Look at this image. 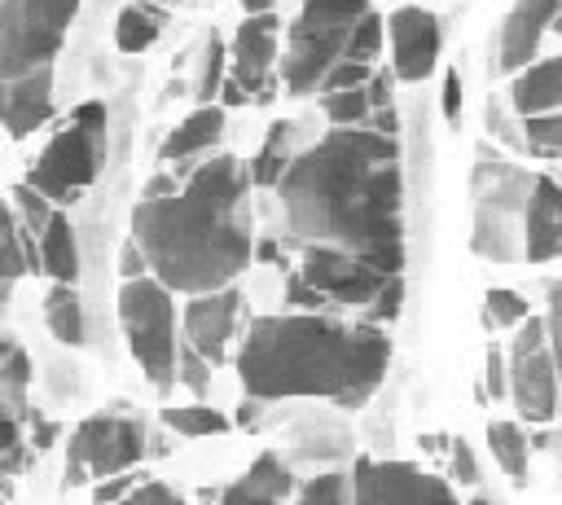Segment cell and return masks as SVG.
I'll return each mask as SVG.
<instances>
[{
  "label": "cell",
  "instance_id": "cell-1",
  "mask_svg": "<svg viewBox=\"0 0 562 505\" xmlns=\"http://www.w3.org/2000/svg\"><path fill=\"white\" fill-rule=\"evenodd\" d=\"M277 237L303 250H338L382 277L404 268V176L395 136L334 127L272 184Z\"/></svg>",
  "mask_w": 562,
  "mask_h": 505
},
{
  "label": "cell",
  "instance_id": "cell-2",
  "mask_svg": "<svg viewBox=\"0 0 562 505\" xmlns=\"http://www.w3.org/2000/svg\"><path fill=\"white\" fill-rule=\"evenodd\" d=\"M132 246L162 290H228L255 255L246 167L233 154H215L184 180V189L154 180L132 211Z\"/></svg>",
  "mask_w": 562,
  "mask_h": 505
},
{
  "label": "cell",
  "instance_id": "cell-3",
  "mask_svg": "<svg viewBox=\"0 0 562 505\" xmlns=\"http://www.w3.org/2000/svg\"><path fill=\"white\" fill-rule=\"evenodd\" d=\"M391 360V338L360 321L338 325L316 312L259 316L237 351V378L250 400H338L356 408L373 395Z\"/></svg>",
  "mask_w": 562,
  "mask_h": 505
},
{
  "label": "cell",
  "instance_id": "cell-4",
  "mask_svg": "<svg viewBox=\"0 0 562 505\" xmlns=\"http://www.w3.org/2000/svg\"><path fill=\"white\" fill-rule=\"evenodd\" d=\"M79 0H0V123L9 136L44 127L53 114V57Z\"/></svg>",
  "mask_w": 562,
  "mask_h": 505
},
{
  "label": "cell",
  "instance_id": "cell-5",
  "mask_svg": "<svg viewBox=\"0 0 562 505\" xmlns=\"http://www.w3.org/2000/svg\"><path fill=\"white\" fill-rule=\"evenodd\" d=\"M364 13L369 0H303L299 18L290 22L285 57H281V83L290 97H307L321 88L325 70L342 61L347 35Z\"/></svg>",
  "mask_w": 562,
  "mask_h": 505
},
{
  "label": "cell",
  "instance_id": "cell-6",
  "mask_svg": "<svg viewBox=\"0 0 562 505\" xmlns=\"http://www.w3.org/2000/svg\"><path fill=\"white\" fill-rule=\"evenodd\" d=\"M101 136H105V105L101 101H83L70 114V123L31 162L26 189H35L44 202H75L97 176Z\"/></svg>",
  "mask_w": 562,
  "mask_h": 505
},
{
  "label": "cell",
  "instance_id": "cell-7",
  "mask_svg": "<svg viewBox=\"0 0 562 505\" xmlns=\"http://www.w3.org/2000/svg\"><path fill=\"white\" fill-rule=\"evenodd\" d=\"M119 321L140 373L167 391L176 382V303L154 277H132L119 290Z\"/></svg>",
  "mask_w": 562,
  "mask_h": 505
},
{
  "label": "cell",
  "instance_id": "cell-8",
  "mask_svg": "<svg viewBox=\"0 0 562 505\" xmlns=\"http://www.w3.org/2000/svg\"><path fill=\"white\" fill-rule=\"evenodd\" d=\"M294 277L316 290L325 303H347V307H364L369 325L378 321H395L400 303H404V281L400 277H382L373 268H364L351 255L338 250H303V263L294 268Z\"/></svg>",
  "mask_w": 562,
  "mask_h": 505
},
{
  "label": "cell",
  "instance_id": "cell-9",
  "mask_svg": "<svg viewBox=\"0 0 562 505\" xmlns=\"http://www.w3.org/2000/svg\"><path fill=\"white\" fill-rule=\"evenodd\" d=\"M145 422L132 413H92L75 426L66 444V487L127 474L145 457Z\"/></svg>",
  "mask_w": 562,
  "mask_h": 505
},
{
  "label": "cell",
  "instance_id": "cell-10",
  "mask_svg": "<svg viewBox=\"0 0 562 505\" xmlns=\"http://www.w3.org/2000/svg\"><path fill=\"white\" fill-rule=\"evenodd\" d=\"M514 347H509V373H505V391L514 400V408L527 422H553L558 408V382H553V351H549V325L540 316H527L522 325H514Z\"/></svg>",
  "mask_w": 562,
  "mask_h": 505
},
{
  "label": "cell",
  "instance_id": "cell-11",
  "mask_svg": "<svg viewBox=\"0 0 562 505\" xmlns=\"http://www.w3.org/2000/svg\"><path fill=\"white\" fill-rule=\"evenodd\" d=\"M351 505H457L452 487L408 461L360 457L351 470Z\"/></svg>",
  "mask_w": 562,
  "mask_h": 505
},
{
  "label": "cell",
  "instance_id": "cell-12",
  "mask_svg": "<svg viewBox=\"0 0 562 505\" xmlns=\"http://www.w3.org/2000/svg\"><path fill=\"white\" fill-rule=\"evenodd\" d=\"M272 66H277V18L272 13H250L233 35V79L228 83L246 101L263 105L277 92Z\"/></svg>",
  "mask_w": 562,
  "mask_h": 505
},
{
  "label": "cell",
  "instance_id": "cell-13",
  "mask_svg": "<svg viewBox=\"0 0 562 505\" xmlns=\"http://www.w3.org/2000/svg\"><path fill=\"white\" fill-rule=\"evenodd\" d=\"M237 312H241V294L228 285V290H211V294H193L189 307H184V347L198 351L211 369L224 360L228 351V338L237 329Z\"/></svg>",
  "mask_w": 562,
  "mask_h": 505
},
{
  "label": "cell",
  "instance_id": "cell-14",
  "mask_svg": "<svg viewBox=\"0 0 562 505\" xmlns=\"http://www.w3.org/2000/svg\"><path fill=\"white\" fill-rule=\"evenodd\" d=\"M439 61V18L430 9L404 4L391 13V66L395 79L422 83Z\"/></svg>",
  "mask_w": 562,
  "mask_h": 505
},
{
  "label": "cell",
  "instance_id": "cell-15",
  "mask_svg": "<svg viewBox=\"0 0 562 505\" xmlns=\"http://www.w3.org/2000/svg\"><path fill=\"white\" fill-rule=\"evenodd\" d=\"M562 250V198L553 176L531 180V198H522V259L549 263Z\"/></svg>",
  "mask_w": 562,
  "mask_h": 505
},
{
  "label": "cell",
  "instance_id": "cell-16",
  "mask_svg": "<svg viewBox=\"0 0 562 505\" xmlns=\"http://www.w3.org/2000/svg\"><path fill=\"white\" fill-rule=\"evenodd\" d=\"M558 18V0H518L501 26V48H496V66L505 75H518L522 66H531V57L540 53L544 31Z\"/></svg>",
  "mask_w": 562,
  "mask_h": 505
},
{
  "label": "cell",
  "instance_id": "cell-17",
  "mask_svg": "<svg viewBox=\"0 0 562 505\" xmlns=\"http://www.w3.org/2000/svg\"><path fill=\"white\" fill-rule=\"evenodd\" d=\"M294 487L290 465L277 452H259L220 496V505H281Z\"/></svg>",
  "mask_w": 562,
  "mask_h": 505
},
{
  "label": "cell",
  "instance_id": "cell-18",
  "mask_svg": "<svg viewBox=\"0 0 562 505\" xmlns=\"http://www.w3.org/2000/svg\"><path fill=\"white\" fill-rule=\"evenodd\" d=\"M558 97H562V57H544V61H531L514 75L509 83V101L522 119H536V114H558Z\"/></svg>",
  "mask_w": 562,
  "mask_h": 505
},
{
  "label": "cell",
  "instance_id": "cell-19",
  "mask_svg": "<svg viewBox=\"0 0 562 505\" xmlns=\"http://www.w3.org/2000/svg\"><path fill=\"white\" fill-rule=\"evenodd\" d=\"M224 132V105H198L189 119H180V127H171V136L158 145L162 162H184L202 149H211Z\"/></svg>",
  "mask_w": 562,
  "mask_h": 505
},
{
  "label": "cell",
  "instance_id": "cell-20",
  "mask_svg": "<svg viewBox=\"0 0 562 505\" xmlns=\"http://www.w3.org/2000/svg\"><path fill=\"white\" fill-rule=\"evenodd\" d=\"M40 263L57 285H75L79 277V246H75V228L66 215H48V224L40 228Z\"/></svg>",
  "mask_w": 562,
  "mask_h": 505
},
{
  "label": "cell",
  "instance_id": "cell-21",
  "mask_svg": "<svg viewBox=\"0 0 562 505\" xmlns=\"http://www.w3.org/2000/svg\"><path fill=\"white\" fill-rule=\"evenodd\" d=\"M44 321H48V329H53L57 343L79 347L83 343V303H79V290L75 285H53L48 299H44Z\"/></svg>",
  "mask_w": 562,
  "mask_h": 505
},
{
  "label": "cell",
  "instance_id": "cell-22",
  "mask_svg": "<svg viewBox=\"0 0 562 505\" xmlns=\"http://www.w3.org/2000/svg\"><path fill=\"white\" fill-rule=\"evenodd\" d=\"M158 31H162V9H154V4H132L114 22V40L123 53H145L158 40Z\"/></svg>",
  "mask_w": 562,
  "mask_h": 505
},
{
  "label": "cell",
  "instance_id": "cell-23",
  "mask_svg": "<svg viewBox=\"0 0 562 505\" xmlns=\"http://www.w3.org/2000/svg\"><path fill=\"white\" fill-rule=\"evenodd\" d=\"M487 444H492L496 465H501L509 479H518V483H522V474H527V457H531L527 435H522L514 422H492V426H487Z\"/></svg>",
  "mask_w": 562,
  "mask_h": 505
},
{
  "label": "cell",
  "instance_id": "cell-24",
  "mask_svg": "<svg viewBox=\"0 0 562 505\" xmlns=\"http://www.w3.org/2000/svg\"><path fill=\"white\" fill-rule=\"evenodd\" d=\"M162 422L176 430V435H189V439H202V435H224L228 430V417L211 404H176V408H162Z\"/></svg>",
  "mask_w": 562,
  "mask_h": 505
},
{
  "label": "cell",
  "instance_id": "cell-25",
  "mask_svg": "<svg viewBox=\"0 0 562 505\" xmlns=\"http://www.w3.org/2000/svg\"><path fill=\"white\" fill-rule=\"evenodd\" d=\"M285 141H290V123H272L268 136H263V145H259V154L246 167L250 184H277V176L285 171V162H281L285 158Z\"/></svg>",
  "mask_w": 562,
  "mask_h": 505
},
{
  "label": "cell",
  "instance_id": "cell-26",
  "mask_svg": "<svg viewBox=\"0 0 562 505\" xmlns=\"http://www.w3.org/2000/svg\"><path fill=\"white\" fill-rule=\"evenodd\" d=\"M26 386H31V364H26V351L22 347H9V356L0 360V400L26 417Z\"/></svg>",
  "mask_w": 562,
  "mask_h": 505
},
{
  "label": "cell",
  "instance_id": "cell-27",
  "mask_svg": "<svg viewBox=\"0 0 562 505\" xmlns=\"http://www.w3.org/2000/svg\"><path fill=\"white\" fill-rule=\"evenodd\" d=\"M531 316V303L518 290H487L483 294V325L492 329H514Z\"/></svg>",
  "mask_w": 562,
  "mask_h": 505
},
{
  "label": "cell",
  "instance_id": "cell-28",
  "mask_svg": "<svg viewBox=\"0 0 562 505\" xmlns=\"http://www.w3.org/2000/svg\"><path fill=\"white\" fill-rule=\"evenodd\" d=\"M321 110H325V119L334 123V127H360L373 110H369V97H364V88H347V92H325L321 97Z\"/></svg>",
  "mask_w": 562,
  "mask_h": 505
},
{
  "label": "cell",
  "instance_id": "cell-29",
  "mask_svg": "<svg viewBox=\"0 0 562 505\" xmlns=\"http://www.w3.org/2000/svg\"><path fill=\"white\" fill-rule=\"evenodd\" d=\"M378 44H382V18L369 9V13L351 26L347 48H342V61H360V66H369V57L378 53Z\"/></svg>",
  "mask_w": 562,
  "mask_h": 505
},
{
  "label": "cell",
  "instance_id": "cell-30",
  "mask_svg": "<svg viewBox=\"0 0 562 505\" xmlns=\"http://www.w3.org/2000/svg\"><path fill=\"white\" fill-rule=\"evenodd\" d=\"M26 457V444H22V417L0 400V470H18Z\"/></svg>",
  "mask_w": 562,
  "mask_h": 505
},
{
  "label": "cell",
  "instance_id": "cell-31",
  "mask_svg": "<svg viewBox=\"0 0 562 505\" xmlns=\"http://www.w3.org/2000/svg\"><path fill=\"white\" fill-rule=\"evenodd\" d=\"M522 127H527V145H531L540 158H558V149H562V119H558V114L522 119Z\"/></svg>",
  "mask_w": 562,
  "mask_h": 505
},
{
  "label": "cell",
  "instance_id": "cell-32",
  "mask_svg": "<svg viewBox=\"0 0 562 505\" xmlns=\"http://www.w3.org/2000/svg\"><path fill=\"white\" fill-rule=\"evenodd\" d=\"M294 505H347V479L342 474H316L303 492H299V501Z\"/></svg>",
  "mask_w": 562,
  "mask_h": 505
},
{
  "label": "cell",
  "instance_id": "cell-33",
  "mask_svg": "<svg viewBox=\"0 0 562 505\" xmlns=\"http://www.w3.org/2000/svg\"><path fill=\"white\" fill-rule=\"evenodd\" d=\"M176 382H184L189 391H206L211 386V364L198 356V351H189V347H176Z\"/></svg>",
  "mask_w": 562,
  "mask_h": 505
},
{
  "label": "cell",
  "instance_id": "cell-34",
  "mask_svg": "<svg viewBox=\"0 0 562 505\" xmlns=\"http://www.w3.org/2000/svg\"><path fill=\"white\" fill-rule=\"evenodd\" d=\"M364 79H369V66H360V61H334L325 70V79H321L316 92H347V88H360Z\"/></svg>",
  "mask_w": 562,
  "mask_h": 505
},
{
  "label": "cell",
  "instance_id": "cell-35",
  "mask_svg": "<svg viewBox=\"0 0 562 505\" xmlns=\"http://www.w3.org/2000/svg\"><path fill=\"white\" fill-rule=\"evenodd\" d=\"M206 61H202V75H198V101H206L211 105V97H215V88H220V70H224V48H220V40H206V53H202Z\"/></svg>",
  "mask_w": 562,
  "mask_h": 505
},
{
  "label": "cell",
  "instance_id": "cell-36",
  "mask_svg": "<svg viewBox=\"0 0 562 505\" xmlns=\"http://www.w3.org/2000/svg\"><path fill=\"white\" fill-rule=\"evenodd\" d=\"M13 198H18V206H22V220H26V233H40V228L48 224V215H53V211H48V202H44V198H40L35 189H26V184H22V189H18Z\"/></svg>",
  "mask_w": 562,
  "mask_h": 505
},
{
  "label": "cell",
  "instance_id": "cell-37",
  "mask_svg": "<svg viewBox=\"0 0 562 505\" xmlns=\"http://www.w3.org/2000/svg\"><path fill=\"white\" fill-rule=\"evenodd\" d=\"M119 505H184L167 483H136Z\"/></svg>",
  "mask_w": 562,
  "mask_h": 505
},
{
  "label": "cell",
  "instance_id": "cell-38",
  "mask_svg": "<svg viewBox=\"0 0 562 505\" xmlns=\"http://www.w3.org/2000/svg\"><path fill=\"white\" fill-rule=\"evenodd\" d=\"M136 483H140V479H136L132 470H127V474H114V479H101V487L92 492V505H119Z\"/></svg>",
  "mask_w": 562,
  "mask_h": 505
},
{
  "label": "cell",
  "instance_id": "cell-39",
  "mask_svg": "<svg viewBox=\"0 0 562 505\" xmlns=\"http://www.w3.org/2000/svg\"><path fill=\"white\" fill-rule=\"evenodd\" d=\"M452 479L457 483H479V465H474V452H470L465 439L452 444Z\"/></svg>",
  "mask_w": 562,
  "mask_h": 505
},
{
  "label": "cell",
  "instance_id": "cell-40",
  "mask_svg": "<svg viewBox=\"0 0 562 505\" xmlns=\"http://www.w3.org/2000/svg\"><path fill=\"white\" fill-rule=\"evenodd\" d=\"M285 303H294V307H303V312H312V307H321L325 299L316 294V290H307L294 272H290V281H285Z\"/></svg>",
  "mask_w": 562,
  "mask_h": 505
},
{
  "label": "cell",
  "instance_id": "cell-41",
  "mask_svg": "<svg viewBox=\"0 0 562 505\" xmlns=\"http://www.w3.org/2000/svg\"><path fill=\"white\" fill-rule=\"evenodd\" d=\"M487 391L492 395H505V364H501V351L496 347L487 351Z\"/></svg>",
  "mask_w": 562,
  "mask_h": 505
},
{
  "label": "cell",
  "instance_id": "cell-42",
  "mask_svg": "<svg viewBox=\"0 0 562 505\" xmlns=\"http://www.w3.org/2000/svg\"><path fill=\"white\" fill-rule=\"evenodd\" d=\"M457 105H461V79L448 75V79H443V114L457 119Z\"/></svg>",
  "mask_w": 562,
  "mask_h": 505
},
{
  "label": "cell",
  "instance_id": "cell-43",
  "mask_svg": "<svg viewBox=\"0 0 562 505\" xmlns=\"http://www.w3.org/2000/svg\"><path fill=\"white\" fill-rule=\"evenodd\" d=\"M123 277L132 281V277H145V259H140V250L136 246H127L123 250Z\"/></svg>",
  "mask_w": 562,
  "mask_h": 505
},
{
  "label": "cell",
  "instance_id": "cell-44",
  "mask_svg": "<svg viewBox=\"0 0 562 505\" xmlns=\"http://www.w3.org/2000/svg\"><path fill=\"white\" fill-rule=\"evenodd\" d=\"M272 4H277V0H241L246 13H272Z\"/></svg>",
  "mask_w": 562,
  "mask_h": 505
},
{
  "label": "cell",
  "instance_id": "cell-45",
  "mask_svg": "<svg viewBox=\"0 0 562 505\" xmlns=\"http://www.w3.org/2000/svg\"><path fill=\"white\" fill-rule=\"evenodd\" d=\"M470 505H492V501H483V496H479V501H470Z\"/></svg>",
  "mask_w": 562,
  "mask_h": 505
},
{
  "label": "cell",
  "instance_id": "cell-46",
  "mask_svg": "<svg viewBox=\"0 0 562 505\" xmlns=\"http://www.w3.org/2000/svg\"><path fill=\"white\" fill-rule=\"evenodd\" d=\"M0 505H4V501H0Z\"/></svg>",
  "mask_w": 562,
  "mask_h": 505
}]
</instances>
